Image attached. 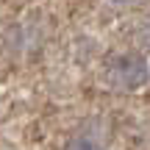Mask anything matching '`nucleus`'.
Wrapping results in <instances>:
<instances>
[{
    "instance_id": "2",
    "label": "nucleus",
    "mask_w": 150,
    "mask_h": 150,
    "mask_svg": "<svg viewBox=\"0 0 150 150\" xmlns=\"http://www.w3.org/2000/svg\"><path fill=\"white\" fill-rule=\"evenodd\" d=\"M72 150H100V147H97V145H92V142H78Z\"/></svg>"
},
{
    "instance_id": "3",
    "label": "nucleus",
    "mask_w": 150,
    "mask_h": 150,
    "mask_svg": "<svg viewBox=\"0 0 150 150\" xmlns=\"http://www.w3.org/2000/svg\"><path fill=\"white\" fill-rule=\"evenodd\" d=\"M111 3H120V6H128V3H134V0H111Z\"/></svg>"
},
{
    "instance_id": "1",
    "label": "nucleus",
    "mask_w": 150,
    "mask_h": 150,
    "mask_svg": "<svg viewBox=\"0 0 150 150\" xmlns=\"http://www.w3.org/2000/svg\"><path fill=\"white\" fill-rule=\"evenodd\" d=\"M108 81L117 89H139L147 81V64L142 56H120L108 64Z\"/></svg>"
}]
</instances>
